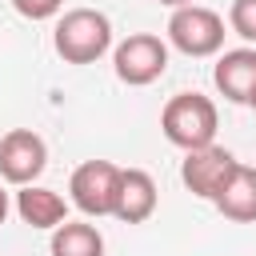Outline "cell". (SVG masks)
<instances>
[{
	"mask_svg": "<svg viewBox=\"0 0 256 256\" xmlns=\"http://www.w3.org/2000/svg\"><path fill=\"white\" fill-rule=\"evenodd\" d=\"M228 24H232L236 36H244L248 44H256V0H232Z\"/></svg>",
	"mask_w": 256,
	"mask_h": 256,
	"instance_id": "cell-13",
	"label": "cell"
},
{
	"mask_svg": "<svg viewBox=\"0 0 256 256\" xmlns=\"http://www.w3.org/2000/svg\"><path fill=\"white\" fill-rule=\"evenodd\" d=\"M160 128H164L168 144L192 152V148L216 144L220 116H216V104H212L204 92H176V96L164 104V112H160Z\"/></svg>",
	"mask_w": 256,
	"mask_h": 256,
	"instance_id": "cell-2",
	"label": "cell"
},
{
	"mask_svg": "<svg viewBox=\"0 0 256 256\" xmlns=\"http://www.w3.org/2000/svg\"><path fill=\"white\" fill-rule=\"evenodd\" d=\"M156 180L144 168H120V192H116V220L124 224H144L156 212Z\"/></svg>",
	"mask_w": 256,
	"mask_h": 256,
	"instance_id": "cell-9",
	"label": "cell"
},
{
	"mask_svg": "<svg viewBox=\"0 0 256 256\" xmlns=\"http://www.w3.org/2000/svg\"><path fill=\"white\" fill-rule=\"evenodd\" d=\"M16 212L28 228H60L68 220V204L60 192L40 188V184H24L16 192Z\"/></svg>",
	"mask_w": 256,
	"mask_h": 256,
	"instance_id": "cell-11",
	"label": "cell"
},
{
	"mask_svg": "<svg viewBox=\"0 0 256 256\" xmlns=\"http://www.w3.org/2000/svg\"><path fill=\"white\" fill-rule=\"evenodd\" d=\"M236 164H240V160H236L228 148H220V144H204V148L184 152L180 180H184V188H188L192 196H200V200H216L220 188L228 184V176L236 172Z\"/></svg>",
	"mask_w": 256,
	"mask_h": 256,
	"instance_id": "cell-6",
	"label": "cell"
},
{
	"mask_svg": "<svg viewBox=\"0 0 256 256\" xmlns=\"http://www.w3.org/2000/svg\"><path fill=\"white\" fill-rule=\"evenodd\" d=\"M52 44L64 64H96L112 48V20L96 8H72L56 20Z\"/></svg>",
	"mask_w": 256,
	"mask_h": 256,
	"instance_id": "cell-1",
	"label": "cell"
},
{
	"mask_svg": "<svg viewBox=\"0 0 256 256\" xmlns=\"http://www.w3.org/2000/svg\"><path fill=\"white\" fill-rule=\"evenodd\" d=\"M72 204L84 216H112L116 212V192H120V168L112 160H84L72 180H68Z\"/></svg>",
	"mask_w": 256,
	"mask_h": 256,
	"instance_id": "cell-5",
	"label": "cell"
},
{
	"mask_svg": "<svg viewBox=\"0 0 256 256\" xmlns=\"http://www.w3.org/2000/svg\"><path fill=\"white\" fill-rule=\"evenodd\" d=\"M156 4H168V8H184V4H192V0H156Z\"/></svg>",
	"mask_w": 256,
	"mask_h": 256,
	"instance_id": "cell-16",
	"label": "cell"
},
{
	"mask_svg": "<svg viewBox=\"0 0 256 256\" xmlns=\"http://www.w3.org/2000/svg\"><path fill=\"white\" fill-rule=\"evenodd\" d=\"M248 104H252V112H256V92H252V100H248Z\"/></svg>",
	"mask_w": 256,
	"mask_h": 256,
	"instance_id": "cell-17",
	"label": "cell"
},
{
	"mask_svg": "<svg viewBox=\"0 0 256 256\" xmlns=\"http://www.w3.org/2000/svg\"><path fill=\"white\" fill-rule=\"evenodd\" d=\"M52 256H104V236L96 224L64 220L52 228Z\"/></svg>",
	"mask_w": 256,
	"mask_h": 256,
	"instance_id": "cell-12",
	"label": "cell"
},
{
	"mask_svg": "<svg viewBox=\"0 0 256 256\" xmlns=\"http://www.w3.org/2000/svg\"><path fill=\"white\" fill-rule=\"evenodd\" d=\"M4 216H8V192L0 188V224H4Z\"/></svg>",
	"mask_w": 256,
	"mask_h": 256,
	"instance_id": "cell-15",
	"label": "cell"
},
{
	"mask_svg": "<svg viewBox=\"0 0 256 256\" xmlns=\"http://www.w3.org/2000/svg\"><path fill=\"white\" fill-rule=\"evenodd\" d=\"M168 40L184 56H196V60L216 56L224 48V20H220V12L200 8V4L172 8V16H168Z\"/></svg>",
	"mask_w": 256,
	"mask_h": 256,
	"instance_id": "cell-3",
	"label": "cell"
},
{
	"mask_svg": "<svg viewBox=\"0 0 256 256\" xmlns=\"http://www.w3.org/2000/svg\"><path fill=\"white\" fill-rule=\"evenodd\" d=\"M12 8H16L24 20H52V16L64 8V0H12Z\"/></svg>",
	"mask_w": 256,
	"mask_h": 256,
	"instance_id": "cell-14",
	"label": "cell"
},
{
	"mask_svg": "<svg viewBox=\"0 0 256 256\" xmlns=\"http://www.w3.org/2000/svg\"><path fill=\"white\" fill-rule=\"evenodd\" d=\"M212 204L232 224H256V168L236 164V172L228 176V184L220 188V196Z\"/></svg>",
	"mask_w": 256,
	"mask_h": 256,
	"instance_id": "cell-10",
	"label": "cell"
},
{
	"mask_svg": "<svg viewBox=\"0 0 256 256\" xmlns=\"http://www.w3.org/2000/svg\"><path fill=\"white\" fill-rule=\"evenodd\" d=\"M112 68H116V76H120L128 88H148V84L160 80L164 68H168V44H164L160 36H152V32H132L128 40L116 44Z\"/></svg>",
	"mask_w": 256,
	"mask_h": 256,
	"instance_id": "cell-4",
	"label": "cell"
},
{
	"mask_svg": "<svg viewBox=\"0 0 256 256\" xmlns=\"http://www.w3.org/2000/svg\"><path fill=\"white\" fill-rule=\"evenodd\" d=\"M48 168V144L32 128H12L0 136V176L16 188L32 184Z\"/></svg>",
	"mask_w": 256,
	"mask_h": 256,
	"instance_id": "cell-7",
	"label": "cell"
},
{
	"mask_svg": "<svg viewBox=\"0 0 256 256\" xmlns=\"http://www.w3.org/2000/svg\"><path fill=\"white\" fill-rule=\"evenodd\" d=\"M212 80L220 88L224 100L232 104H248L252 92H256V48H232L216 60L212 68Z\"/></svg>",
	"mask_w": 256,
	"mask_h": 256,
	"instance_id": "cell-8",
	"label": "cell"
}]
</instances>
